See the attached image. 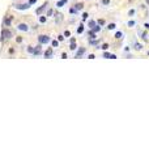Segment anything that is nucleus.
Here are the masks:
<instances>
[{
  "mask_svg": "<svg viewBox=\"0 0 149 157\" xmlns=\"http://www.w3.org/2000/svg\"><path fill=\"white\" fill-rule=\"evenodd\" d=\"M9 38H12V32L8 30V29H3V30H1V41L9 39Z\"/></svg>",
  "mask_w": 149,
  "mask_h": 157,
  "instance_id": "f257e3e1",
  "label": "nucleus"
},
{
  "mask_svg": "<svg viewBox=\"0 0 149 157\" xmlns=\"http://www.w3.org/2000/svg\"><path fill=\"white\" fill-rule=\"evenodd\" d=\"M38 41H39V43L46 45V43L50 42V37H47V36H39V37H38Z\"/></svg>",
  "mask_w": 149,
  "mask_h": 157,
  "instance_id": "f03ea898",
  "label": "nucleus"
},
{
  "mask_svg": "<svg viewBox=\"0 0 149 157\" xmlns=\"http://www.w3.org/2000/svg\"><path fill=\"white\" fill-rule=\"evenodd\" d=\"M18 29L22 30V32H26V30H29V26H28L26 24H20V25H18Z\"/></svg>",
  "mask_w": 149,
  "mask_h": 157,
  "instance_id": "7ed1b4c3",
  "label": "nucleus"
},
{
  "mask_svg": "<svg viewBox=\"0 0 149 157\" xmlns=\"http://www.w3.org/2000/svg\"><path fill=\"white\" fill-rule=\"evenodd\" d=\"M11 21H12V16H7L5 20H4V24L8 26V25H11Z\"/></svg>",
  "mask_w": 149,
  "mask_h": 157,
  "instance_id": "20e7f679",
  "label": "nucleus"
},
{
  "mask_svg": "<svg viewBox=\"0 0 149 157\" xmlns=\"http://www.w3.org/2000/svg\"><path fill=\"white\" fill-rule=\"evenodd\" d=\"M29 7H30V4H18V5H17L18 9H26V8H29Z\"/></svg>",
  "mask_w": 149,
  "mask_h": 157,
  "instance_id": "39448f33",
  "label": "nucleus"
},
{
  "mask_svg": "<svg viewBox=\"0 0 149 157\" xmlns=\"http://www.w3.org/2000/svg\"><path fill=\"white\" fill-rule=\"evenodd\" d=\"M51 56H52V50L48 48V50L44 52V58H51Z\"/></svg>",
  "mask_w": 149,
  "mask_h": 157,
  "instance_id": "423d86ee",
  "label": "nucleus"
},
{
  "mask_svg": "<svg viewBox=\"0 0 149 157\" xmlns=\"http://www.w3.org/2000/svg\"><path fill=\"white\" fill-rule=\"evenodd\" d=\"M34 55H39L41 54V46H37L36 48H34V52H33Z\"/></svg>",
  "mask_w": 149,
  "mask_h": 157,
  "instance_id": "0eeeda50",
  "label": "nucleus"
},
{
  "mask_svg": "<svg viewBox=\"0 0 149 157\" xmlns=\"http://www.w3.org/2000/svg\"><path fill=\"white\" fill-rule=\"evenodd\" d=\"M46 5H47V4H43V5H42L41 8H38V9H37V14H41V13H42V11H43V9L46 8Z\"/></svg>",
  "mask_w": 149,
  "mask_h": 157,
  "instance_id": "6e6552de",
  "label": "nucleus"
},
{
  "mask_svg": "<svg viewBox=\"0 0 149 157\" xmlns=\"http://www.w3.org/2000/svg\"><path fill=\"white\" fill-rule=\"evenodd\" d=\"M82 8H84V4H82V3H77V4H76V9H77V11H80V9H82Z\"/></svg>",
  "mask_w": 149,
  "mask_h": 157,
  "instance_id": "1a4fd4ad",
  "label": "nucleus"
},
{
  "mask_svg": "<svg viewBox=\"0 0 149 157\" xmlns=\"http://www.w3.org/2000/svg\"><path fill=\"white\" fill-rule=\"evenodd\" d=\"M84 51H85V50H84V48H81V50H80V51L77 52V55H76V58H78V56H81V55L84 54Z\"/></svg>",
  "mask_w": 149,
  "mask_h": 157,
  "instance_id": "9d476101",
  "label": "nucleus"
},
{
  "mask_svg": "<svg viewBox=\"0 0 149 157\" xmlns=\"http://www.w3.org/2000/svg\"><path fill=\"white\" fill-rule=\"evenodd\" d=\"M39 22H42V24L46 22V17H44V16H41V17H39Z\"/></svg>",
  "mask_w": 149,
  "mask_h": 157,
  "instance_id": "9b49d317",
  "label": "nucleus"
},
{
  "mask_svg": "<svg viewBox=\"0 0 149 157\" xmlns=\"http://www.w3.org/2000/svg\"><path fill=\"white\" fill-rule=\"evenodd\" d=\"M107 29H109V30H112V29H115V24H109Z\"/></svg>",
  "mask_w": 149,
  "mask_h": 157,
  "instance_id": "f8f14e48",
  "label": "nucleus"
},
{
  "mask_svg": "<svg viewBox=\"0 0 149 157\" xmlns=\"http://www.w3.org/2000/svg\"><path fill=\"white\" fill-rule=\"evenodd\" d=\"M63 4H66V3H64L63 0H60V1H58V4H56V5H58V7L60 8V7H63Z\"/></svg>",
  "mask_w": 149,
  "mask_h": 157,
  "instance_id": "ddd939ff",
  "label": "nucleus"
},
{
  "mask_svg": "<svg viewBox=\"0 0 149 157\" xmlns=\"http://www.w3.org/2000/svg\"><path fill=\"white\" fill-rule=\"evenodd\" d=\"M89 26H90V28L93 29V28L96 26V22H94V21H89Z\"/></svg>",
  "mask_w": 149,
  "mask_h": 157,
  "instance_id": "4468645a",
  "label": "nucleus"
},
{
  "mask_svg": "<svg viewBox=\"0 0 149 157\" xmlns=\"http://www.w3.org/2000/svg\"><path fill=\"white\" fill-rule=\"evenodd\" d=\"M51 43H52V46H54V47H58V45H59V41H52Z\"/></svg>",
  "mask_w": 149,
  "mask_h": 157,
  "instance_id": "2eb2a0df",
  "label": "nucleus"
},
{
  "mask_svg": "<svg viewBox=\"0 0 149 157\" xmlns=\"http://www.w3.org/2000/svg\"><path fill=\"white\" fill-rule=\"evenodd\" d=\"M135 48L136 50H141V45L140 43H135Z\"/></svg>",
  "mask_w": 149,
  "mask_h": 157,
  "instance_id": "dca6fc26",
  "label": "nucleus"
},
{
  "mask_svg": "<svg viewBox=\"0 0 149 157\" xmlns=\"http://www.w3.org/2000/svg\"><path fill=\"white\" fill-rule=\"evenodd\" d=\"M122 36H123V34H122V33H120V32H118V33H116V34H115V38H122Z\"/></svg>",
  "mask_w": 149,
  "mask_h": 157,
  "instance_id": "f3484780",
  "label": "nucleus"
},
{
  "mask_svg": "<svg viewBox=\"0 0 149 157\" xmlns=\"http://www.w3.org/2000/svg\"><path fill=\"white\" fill-rule=\"evenodd\" d=\"M128 26H130V28H133V26H135V21H130V22H128Z\"/></svg>",
  "mask_w": 149,
  "mask_h": 157,
  "instance_id": "a211bd4d",
  "label": "nucleus"
},
{
  "mask_svg": "<svg viewBox=\"0 0 149 157\" xmlns=\"http://www.w3.org/2000/svg\"><path fill=\"white\" fill-rule=\"evenodd\" d=\"M69 48H71V50H76V45H74V42H72V43H71Z\"/></svg>",
  "mask_w": 149,
  "mask_h": 157,
  "instance_id": "6ab92c4d",
  "label": "nucleus"
},
{
  "mask_svg": "<svg viewBox=\"0 0 149 157\" xmlns=\"http://www.w3.org/2000/svg\"><path fill=\"white\" fill-rule=\"evenodd\" d=\"M82 32H84V28H82V25H81V26L77 29V33H82Z\"/></svg>",
  "mask_w": 149,
  "mask_h": 157,
  "instance_id": "aec40b11",
  "label": "nucleus"
},
{
  "mask_svg": "<svg viewBox=\"0 0 149 157\" xmlns=\"http://www.w3.org/2000/svg\"><path fill=\"white\" fill-rule=\"evenodd\" d=\"M100 29H101L100 26H94V28H93V32H94V33H96V32H100Z\"/></svg>",
  "mask_w": 149,
  "mask_h": 157,
  "instance_id": "412c9836",
  "label": "nucleus"
},
{
  "mask_svg": "<svg viewBox=\"0 0 149 157\" xmlns=\"http://www.w3.org/2000/svg\"><path fill=\"white\" fill-rule=\"evenodd\" d=\"M102 48H103V50H107V48H109V45H107V43H103V45H102Z\"/></svg>",
  "mask_w": 149,
  "mask_h": 157,
  "instance_id": "4be33fe9",
  "label": "nucleus"
},
{
  "mask_svg": "<svg viewBox=\"0 0 149 157\" xmlns=\"http://www.w3.org/2000/svg\"><path fill=\"white\" fill-rule=\"evenodd\" d=\"M52 13H54V11H52V9H48V11H47V16H51Z\"/></svg>",
  "mask_w": 149,
  "mask_h": 157,
  "instance_id": "5701e85b",
  "label": "nucleus"
},
{
  "mask_svg": "<svg viewBox=\"0 0 149 157\" xmlns=\"http://www.w3.org/2000/svg\"><path fill=\"white\" fill-rule=\"evenodd\" d=\"M128 14H130V16H133V14H135V11H133V9H131V11L128 12Z\"/></svg>",
  "mask_w": 149,
  "mask_h": 157,
  "instance_id": "b1692460",
  "label": "nucleus"
},
{
  "mask_svg": "<svg viewBox=\"0 0 149 157\" xmlns=\"http://www.w3.org/2000/svg\"><path fill=\"white\" fill-rule=\"evenodd\" d=\"M110 3V0H102V4H105V5H107Z\"/></svg>",
  "mask_w": 149,
  "mask_h": 157,
  "instance_id": "393cba45",
  "label": "nucleus"
},
{
  "mask_svg": "<svg viewBox=\"0 0 149 157\" xmlns=\"http://www.w3.org/2000/svg\"><path fill=\"white\" fill-rule=\"evenodd\" d=\"M88 16H89L88 13H84V14H82V18H84V20H86V18H88Z\"/></svg>",
  "mask_w": 149,
  "mask_h": 157,
  "instance_id": "a878e982",
  "label": "nucleus"
},
{
  "mask_svg": "<svg viewBox=\"0 0 149 157\" xmlns=\"http://www.w3.org/2000/svg\"><path fill=\"white\" fill-rule=\"evenodd\" d=\"M103 24H105L103 20H98V25H103Z\"/></svg>",
  "mask_w": 149,
  "mask_h": 157,
  "instance_id": "bb28decb",
  "label": "nucleus"
},
{
  "mask_svg": "<svg viewBox=\"0 0 149 157\" xmlns=\"http://www.w3.org/2000/svg\"><path fill=\"white\" fill-rule=\"evenodd\" d=\"M69 34H71V33H69L68 30H66V33H64V37H69Z\"/></svg>",
  "mask_w": 149,
  "mask_h": 157,
  "instance_id": "cd10ccee",
  "label": "nucleus"
},
{
  "mask_svg": "<svg viewBox=\"0 0 149 157\" xmlns=\"http://www.w3.org/2000/svg\"><path fill=\"white\" fill-rule=\"evenodd\" d=\"M28 51H29V52H34V48H33V47H28Z\"/></svg>",
  "mask_w": 149,
  "mask_h": 157,
  "instance_id": "c85d7f7f",
  "label": "nucleus"
},
{
  "mask_svg": "<svg viewBox=\"0 0 149 157\" xmlns=\"http://www.w3.org/2000/svg\"><path fill=\"white\" fill-rule=\"evenodd\" d=\"M103 58H110V54H107V52H105V54H103Z\"/></svg>",
  "mask_w": 149,
  "mask_h": 157,
  "instance_id": "c756f323",
  "label": "nucleus"
},
{
  "mask_svg": "<svg viewBox=\"0 0 149 157\" xmlns=\"http://www.w3.org/2000/svg\"><path fill=\"white\" fill-rule=\"evenodd\" d=\"M63 39H64V36H59L58 37V41H63Z\"/></svg>",
  "mask_w": 149,
  "mask_h": 157,
  "instance_id": "7c9ffc66",
  "label": "nucleus"
},
{
  "mask_svg": "<svg viewBox=\"0 0 149 157\" xmlns=\"http://www.w3.org/2000/svg\"><path fill=\"white\" fill-rule=\"evenodd\" d=\"M34 3H37V0H29V4H34Z\"/></svg>",
  "mask_w": 149,
  "mask_h": 157,
  "instance_id": "2f4dec72",
  "label": "nucleus"
},
{
  "mask_svg": "<svg viewBox=\"0 0 149 157\" xmlns=\"http://www.w3.org/2000/svg\"><path fill=\"white\" fill-rule=\"evenodd\" d=\"M62 58L63 59H67V54H62Z\"/></svg>",
  "mask_w": 149,
  "mask_h": 157,
  "instance_id": "473e14b6",
  "label": "nucleus"
},
{
  "mask_svg": "<svg viewBox=\"0 0 149 157\" xmlns=\"http://www.w3.org/2000/svg\"><path fill=\"white\" fill-rule=\"evenodd\" d=\"M148 55H149V52H148Z\"/></svg>",
  "mask_w": 149,
  "mask_h": 157,
  "instance_id": "72a5a7b5",
  "label": "nucleus"
}]
</instances>
